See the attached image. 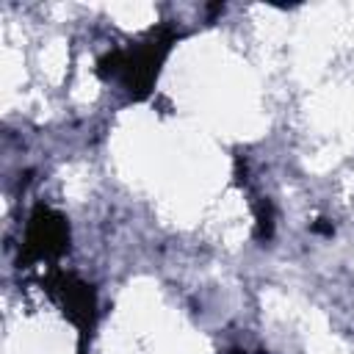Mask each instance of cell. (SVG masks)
I'll list each match as a JSON object with an SVG mask.
<instances>
[{
  "instance_id": "obj_1",
  "label": "cell",
  "mask_w": 354,
  "mask_h": 354,
  "mask_svg": "<svg viewBox=\"0 0 354 354\" xmlns=\"http://www.w3.org/2000/svg\"><path fill=\"white\" fill-rule=\"evenodd\" d=\"M174 39H177L174 30L163 25L133 47H119V50L105 53L97 61V72H100V77L122 80L130 100H144L152 91L158 72H160V64L166 61Z\"/></svg>"
},
{
  "instance_id": "obj_2",
  "label": "cell",
  "mask_w": 354,
  "mask_h": 354,
  "mask_svg": "<svg viewBox=\"0 0 354 354\" xmlns=\"http://www.w3.org/2000/svg\"><path fill=\"white\" fill-rule=\"evenodd\" d=\"M69 249V224L61 213H55L53 207L39 205L25 227V238H22V263H39V260H50L58 257Z\"/></svg>"
},
{
  "instance_id": "obj_3",
  "label": "cell",
  "mask_w": 354,
  "mask_h": 354,
  "mask_svg": "<svg viewBox=\"0 0 354 354\" xmlns=\"http://www.w3.org/2000/svg\"><path fill=\"white\" fill-rule=\"evenodd\" d=\"M50 290L53 296L58 299V304L64 307V315L80 329V351H83V343H86V335L91 332L94 326V315H97V299H94V290L91 285L80 282L77 277L72 274H55L50 279Z\"/></svg>"
},
{
  "instance_id": "obj_4",
  "label": "cell",
  "mask_w": 354,
  "mask_h": 354,
  "mask_svg": "<svg viewBox=\"0 0 354 354\" xmlns=\"http://www.w3.org/2000/svg\"><path fill=\"white\" fill-rule=\"evenodd\" d=\"M271 232H274V213H271V205L266 202V205H260L257 207V238H271Z\"/></svg>"
},
{
  "instance_id": "obj_5",
  "label": "cell",
  "mask_w": 354,
  "mask_h": 354,
  "mask_svg": "<svg viewBox=\"0 0 354 354\" xmlns=\"http://www.w3.org/2000/svg\"><path fill=\"white\" fill-rule=\"evenodd\" d=\"M232 354H241V351H232Z\"/></svg>"
}]
</instances>
